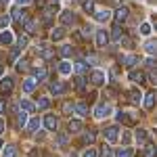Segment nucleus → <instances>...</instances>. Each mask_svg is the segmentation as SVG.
I'll return each mask as SVG.
<instances>
[{
	"label": "nucleus",
	"instance_id": "13d9d810",
	"mask_svg": "<svg viewBox=\"0 0 157 157\" xmlns=\"http://www.w3.org/2000/svg\"><path fill=\"white\" fill-rule=\"evenodd\" d=\"M52 2H57V0H52Z\"/></svg>",
	"mask_w": 157,
	"mask_h": 157
},
{
	"label": "nucleus",
	"instance_id": "c03bdc74",
	"mask_svg": "<svg viewBox=\"0 0 157 157\" xmlns=\"http://www.w3.org/2000/svg\"><path fill=\"white\" fill-rule=\"evenodd\" d=\"M90 34H92V27H90V25H84V29H82V36L90 38Z\"/></svg>",
	"mask_w": 157,
	"mask_h": 157
},
{
	"label": "nucleus",
	"instance_id": "4468645a",
	"mask_svg": "<svg viewBox=\"0 0 157 157\" xmlns=\"http://www.w3.org/2000/svg\"><path fill=\"white\" fill-rule=\"evenodd\" d=\"M130 80H132V82H138V84H143V82H145V73H143V71H130Z\"/></svg>",
	"mask_w": 157,
	"mask_h": 157
},
{
	"label": "nucleus",
	"instance_id": "a18cd8bd",
	"mask_svg": "<svg viewBox=\"0 0 157 157\" xmlns=\"http://www.w3.org/2000/svg\"><path fill=\"white\" fill-rule=\"evenodd\" d=\"M25 44H27V36H19V46L17 48H25Z\"/></svg>",
	"mask_w": 157,
	"mask_h": 157
},
{
	"label": "nucleus",
	"instance_id": "7ed1b4c3",
	"mask_svg": "<svg viewBox=\"0 0 157 157\" xmlns=\"http://www.w3.org/2000/svg\"><path fill=\"white\" fill-rule=\"evenodd\" d=\"M13 19H15L17 23H25V21H27V13L19 6V9H15V11H13Z\"/></svg>",
	"mask_w": 157,
	"mask_h": 157
},
{
	"label": "nucleus",
	"instance_id": "f03ea898",
	"mask_svg": "<svg viewBox=\"0 0 157 157\" xmlns=\"http://www.w3.org/2000/svg\"><path fill=\"white\" fill-rule=\"evenodd\" d=\"M11 90H13V80L11 78H2L0 80V92L2 94H9Z\"/></svg>",
	"mask_w": 157,
	"mask_h": 157
},
{
	"label": "nucleus",
	"instance_id": "09e8293b",
	"mask_svg": "<svg viewBox=\"0 0 157 157\" xmlns=\"http://www.w3.org/2000/svg\"><path fill=\"white\" fill-rule=\"evenodd\" d=\"M136 138H138V140H140V143H143V140H145V138H147L145 130H138V132H136Z\"/></svg>",
	"mask_w": 157,
	"mask_h": 157
},
{
	"label": "nucleus",
	"instance_id": "a878e982",
	"mask_svg": "<svg viewBox=\"0 0 157 157\" xmlns=\"http://www.w3.org/2000/svg\"><path fill=\"white\" fill-rule=\"evenodd\" d=\"M0 42H2V44H11L13 42L11 32H2V34H0Z\"/></svg>",
	"mask_w": 157,
	"mask_h": 157
},
{
	"label": "nucleus",
	"instance_id": "473e14b6",
	"mask_svg": "<svg viewBox=\"0 0 157 157\" xmlns=\"http://www.w3.org/2000/svg\"><path fill=\"white\" fill-rule=\"evenodd\" d=\"M63 36H65V32H63V29H52V34H50L52 40H61Z\"/></svg>",
	"mask_w": 157,
	"mask_h": 157
},
{
	"label": "nucleus",
	"instance_id": "ddd939ff",
	"mask_svg": "<svg viewBox=\"0 0 157 157\" xmlns=\"http://www.w3.org/2000/svg\"><path fill=\"white\" fill-rule=\"evenodd\" d=\"M92 13H94V17H97L98 21H107L109 17H111V13L107 9H98V11H92Z\"/></svg>",
	"mask_w": 157,
	"mask_h": 157
},
{
	"label": "nucleus",
	"instance_id": "e433bc0d",
	"mask_svg": "<svg viewBox=\"0 0 157 157\" xmlns=\"http://www.w3.org/2000/svg\"><path fill=\"white\" fill-rule=\"evenodd\" d=\"M120 42H121V46H132V38H128V36H121Z\"/></svg>",
	"mask_w": 157,
	"mask_h": 157
},
{
	"label": "nucleus",
	"instance_id": "20e7f679",
	"mask_svg": "<svg viewBox=\"0 0 157 157\" xmlns=\"http://www.w3.org/2000/svg\"><path fill=\"white\" fill-rule=\"evenodd\" d=\"M105 138H107L109 143H115V140H117V126H109V128H105Z\"/></svg>",
	"mask_w": 157,
	"mask_h": 157
},
{
	"label": "nucleus",
	"instance_id": "b1692460",
	"mask_svg": "<svg viewBox=\"0 0 157 157\" xmlns=\"http://www.w3.org/2000/svg\"><path fill=\"white\" fill-rule=\"evenodd\" d=\"M113 157H132V149H130V147H124V149H120Z\"/></svg>",
	"mask_w": 157,
	"mask_h": 157
},
{
	"label": "nucleus",
	"instance_id": "c756f323",
	"mask_svg": "<svg viewBox=\"0 0 157 157\" xmlns=\"http://www.w3.org/2000/svg\"><path fill=\"white\" fill-rule=\"evenodd\" d=\"M21 109L23 111H36V105L29 103V101H21Z\"/></svg>",
	"mask_w": 157,
	"mask_h": 157
},
{
	"label": "nucleus",
	"instance_id": "cd10ccee",
	"mask_svg": "<svg viewBox=\"0 0 157 157\" xmlns=\"http://www.w3.org/2000/svg\"><path fill=\"white\" fill-rule=\"evenodd\" d=\"M17 124H19V128H23L25 124H27V113H25V111H21V113L17 115Z\"/></svg>",
	"mask_w": 157,
	"mask_h": 157
},
{
	"label": "nucleus",
	"instance_id": "39448f33",
	"mask_svg": "<svg viewBox=\"0 0 157 157\" xmlns=\"http://www.w3.org/2000/svg\"><path fill=\"white\" fill-rule=\"evenodd\" d=\"M90 80H92V82H94L97 86H103V84H105V80H107V75H105L103 71H98V69H97V71H92Z\"/></svg>",
	"mask_w": 157,
	"mask_h": 157
},
{
	"label": "nucleus",
	"instance_id": "79ce46f5",
	"mask_svg": "<svg viewBox=\"0 0 157 157\" xmlns=\"http://www.w3.org/2000/svg\"><path fill=\"white\" fill-rule=\"evenodd\" d=\"M121 36H124V34H121V29H120V27H115V29H113V40H115V42H120Z\"/></svg>",
	"mask_w": 157,
	"mask_h": 157
},
{
	"label": "nucleus",
	"instance_id": "2eb2a0df",
	"mask_svg": "<svg viewBox=\"0 0 157 157\" xmlns=\"http://www.w3.org/2000/svg\"><path fill=\"white\" fill-rule=\"evenodd\" d=\"M57 11H59V9H57V4H55V6H48V9H44V21L48 23L50 19H52V15H55Z\"/></svg>",
	"mask_w": 157,
	"mask_h": 157
},
{
	"label": "nucleus",
	"instance_id": "dca6fc26",
	"mask_svg": "<svg viewBox=\"0 0 157 157\" xmlns=\"http://www.w3.org/2000/svg\"><path fill=\"white\" fill-rule=\"evenodd\" d=\"M34 75H36L34 80L40 82V80H44V78H46V69H44V67H34Z\"/></svg>",
	"mask_w": 157,
	"mask_h": 157
},
{
	"label": "nucleus",
	"instance_id": "864d4df0",
	"mask_svg": "<svg viewBox=\"0 0 157 157\" xmlns=\"http://www.w3.org/2000/svg\"><path fill=\"white\" fill-rule=\"evenodd\" d=\"M4 109H6V105H4V101H0V113H2Z\"/></svg>",
	"mask_w": 157,
	"mask_h": 157
},
{
	"label": "nucleus",
	"instance_id": "423d86ee",
	"mask_svg": "<svg viewBox=\"0 0 157 157\" xmlns=\"http://www.w3.org/2000/svg\"><path fill=\"white\" fill-rule=\"evenodd\" d=\"M109 113H111V107H109V105H98V107L94 109V115H97V117H107Z\"/></svg>",
	"mask_w": 157,
	"mask_h": 157
},
{
	"label": "nucleus",
	"instance_id": "c85d7f7f",
	"mask_svg": "<svg viewBox=\"0 0 157 157\" xmlns=\"http://www.w3.org/2000/svg\"><path fill=\"white\" fill-rule=\"evenodd\" d=\"M71 52H73V48H71V46H67V44H65V46H61V48H59V55H61V57H69Z\"/></svg>",
	"mask_w": 157,
	"mask_h": 157
},
{
	"label": "nucleus",
	"instance_id": "393cba45",
	"mask_svg": "<svg viewBox=\"0 0 157 157\" xmlns=\"http://www.w3.org/2000/svg\"><path fill=\"white\" fill-rule=\"evenodd\" d=\"M59 71H61V73H65V75H67V73H71V63L63 61V63L59 65Z\"/></svg>",
	"mask_w": 157,
	"mask_h": 157
},
{
	"label": "nucleus",
	"instance_id": "412c9836",
	"mask_svg": "<svg viewBox=\"0 0 157 157\" xmlns=\"http://www.w3.org/2000/svg\"><path fill=\"white\" fill-rule=\"evenodd\" d=\"M2 157H17V147H4V153H2Z\"/></svg>",
	"mask_w": 157,
	"mask_h": 157
},
{
	"label": "nucleus",
	"instance_id": "aec40b11",
	"mask_svg": "<svg viewBox=\"0 0 157 157\" xmlns=\"http://www.w3.org/2000/svg\"><path fill=\"white\" fill-rule=\"evenodd\" d=\"M25 126H27V130H29V132H36L38 128H40V120H38V117H34V120L27 121Z\"/></svg>",
	"mask_w": 157,
	"mask_h": 157
},
{
	"label": "nucleus",
	"instance_id": "ea45409f",
	"mask_svg": "<svg viewBox=\"0 0 157 157\" xmlns=\"http://www.w3.org/2000/svg\"><path fill=\"white\" fill-rule=\"evenodd\" d=\"M6 25H9V17L6 15H0V29H4Z\"/></svg>",
	"mask_w": 157,
	"mask_h": 157
},
{
	"label": "nucleus",
	"instance_id": "5701e85b",
	"mask_svg": "<svg viewBox=\"0 0 157 157\" xmlns=\"http://www.w3.org/2000/svg\"><path fill=\"white\" fill-rule=\"evenodd\" d=\"M25 32L27 34H36V21L34 19H27L25 21Z\"/></svg>",
	"mask_w": 157,
	"mask_h": 157
},
{
	"label": "nucleus",
	"instance_id": "3c124183",
	"mask_svg": "<svg viewBox=\"0 0 157 157\" xmlns=\"http://www.w3.org/2000/svg\"><path fill=\"white\" fill-rule=\"evenodd\" d=\"M29 2H32V0H17V4H19V6H25V4H29Z\"/></svg>",
	"mask_w": 157,
	"mask_h": 157
},
{
	"label": "nucleus",
	"instance_id": "72a5a7b5",
	"mask_svg": "<svg viewBox=\"0 0 157 157\" xmlns=\"http://www.w3.org/2000/svg\"><path fill=\"white\" fill-rule=\"evenodd\" d=\"M130 101L132 103H140V92L138 90H130Z\"/></svg>",
	"mask_w": 157,
	"mask_h": 157
},
{
	"label": "nucleus",
	"instance_id": "58836bf2",
	"mask_svg": "<svg viewBox=\"0 0 157 157\" xmlns=\"http://www.w3.org/2000/svg\"><path fill=\"white\" fill-rule=\"evenodd\" d=\"M140 34L149 36V34H151V25H149V23H143V25H140Z\"/></svg>",
	"mask_w": 157,
	"mask_h": 157
},
{
	"label": "nucleus",
	"instance_id": "bf43d9fd",
	"mask_svg": "<svg viewBox=\"0 0 157 157\" xmlns=\"http://www.w3.org/2000/svg\"><path fill=\"white\" fill-rule=\"evenodd\" d=\"M0 147H2V143H0Z\"/></svg>",
	"mask_w": 157,
	"mask_h": 157
},
{
	"label": "nucleus",
	"instance_id": "7c9ffc66",
	"mask_svg": "<svg viewBox=\"0 0 157 157\" xmlns=\"http://www.w3.org/2000/svg\"><path fill=\"white\" fill-rule=\"evenodd\" d=\"M48 105H50V103H48V98H44V97H42V98H38V103H36V109H46Z\"/></svg>",
	"mask_w": 157,
	"mask_h": 157
},
{
	"label": "nucleus",
	"instance_id": "37998d69",
	"mask_svg": "<svg viewBox=\"0 0 157 157\" xmlns=\"http://www.w3.org/2000/svg\"><path fill=\"white\" fill-rule=\"evenodd\" d=\"M75 86H78L80 90H84V78H82V75H78V78H75Z\"/></svg>",
	"mask_w": 157,
	"mask_h": 157
},
{
	"label": "nucleus",
	"instance_id": "9d476101",
	"mask_svg": "<svg viewBox=\"0 0 157 157\" xmlns=\"http://www.w3.org/2000/svg\"><path fill=\"white\" fill-rule=\"evenodd\" d=\"M126 17H128V9L126 6H121L115 11V23H121V21H126Z\"/></svg>",
	"mask_w": 157,
	"mask_h": 157
},
{
	"label": "nucleus",
	"instance_id": "603ef678",
	"mask_svg": "<svg viewBox=\"0 0 157 157\" xmlns=\"http://www.w3.org/2000/svg\"><path fill=\"white\" fill-rule=\"evenodd\" d=\"M4 128H6V124H4V120H0V134L4 132Z\"/></svg>",
	"mask_w": 157,
	"mask_h": 157
},
{
	"label": "nucleus",
	"instance_id": "49530a36",
	"mask_svg": "<svg viewBox=\"0 0 157 157\" xmlns=\"http://www.w3.org/2000/svg\"><path fill=\"white\" fill-rule=\"evenodd\" d=\"M75 69H78V71H86V63H84V61H78Z\"/></svg>",
	"mask_w": 157,
	"mask_h": 157
},
{
	"label": "nucleus",
	"instance_id": "de8ad7c7",
	"mask_svg": "<svg viewBox=\"0 0 157 157\" xmlns=\"http://www.w3.org/2000/svg\"><path fill=\"white\" fill-rule=\"evenodd\" d=\"M84 140H86V143H94V132H88L84 136Z\"/></svg>",
	"mask_w": 157,
	"mask_h": 157
},
{
	"label": "nucleus",
	"instance_id": "a211bd4d",
	"mask_svg": "<svg viewBox=\"0 0 157 157\" xmlns=\"http://www.w3.org/2000/svg\"><path fill=\"white\" fill-rule=\"evenodd\" d=\"M73 111L80 113V115H88V105L86 103H78V105H73Z\"/></svg>",
	"mask_w": 157,
	"mask_h": 157
},
{
	"label": "nucleus",
	"instance_id": "a19ab883",
	"mask_svg": "<svg viewBox=\"0 0 157 157\" xmlns=\"http://www.w3.org/2000/svg\"><path fill=\"white\" fill-rule=\"evenodd\" d=\"M57 143H59L61 147H65L67 145V136H65V134H59V136H57Z\"/></svg>",
	"mask_w": 157,
	"mask_h": 157
},
{
	"label": "nucleus",
	"instance_id": "6ab92c4d",
	"mask_svg": "<svg viewBox=\"0 0 157 157\" xmlns=\"http://www.w3.org/2000/svg\"><path fill=\"white\" fill-rule=\"evenodd\" d=\"M36 84H38L36 80H34V78H29V80H25V82H23V90H25V92H32V90L36 88Z\"/></svg>",
	"mask_w": 157,
	"mask_h": 157
},
{
	"label": "nucleus",
	"instance_id": "4d7b16f0",
	"mask_svg": "<svg viewBox=\"0 0 157 157\" xmlns=\"http://www.w3.org/2000/svg\"><path fill=\"white\" fill-rule=\"evenodd\" d=\"M0 73H2V65H0Z\"/></svg>",
	"mask_w": 157,
	"mask_h": 157
},
{
	"label": "nucleus",
	"instance_id": "2f4dec72",
	"mask_svg": "<svg viewBox=\"0 0 157 157\" xmlns=\"http://www.w3.org/2000/svg\"><path fill=\"white\" fill-rule=\"evenodd\" d=\"M84 11L86 13H92V11H94V0H84Z\"/></svg>",
	"mask_w": 157,
	"mask_h": 157
},
{
	"label": "nucleus",
	"instance_id": "f3484780",
	"mask_svg": "<svg viewBox=\"0 0 157 157\" xmlns=\"http://www.w3.org/2000/svg\"><path fill=\"white\" fill-rule=\"evenodd\" d=\"M153 105H155V92H147L145 94V107L151 109Z\"/></svg>",
	"mask_w": 157,
	"mask_h": 157
},
{
	"label": "nucleus",
	"instance_id": "f704fd0d",
	"mask_svg": "<svg viewBox=\"0 0 157 157\" xmlns=\"http://www.w3.org/2000/svg\"><path fill=\"white\" fill-rule=\"evenodd\" d=\"M145 157H155V147L153 145H149L145 149Z\"/></svg>",
	"mask_w": 157,
	"mask_h": 157
},
{
	"label": "nucleus",
	"instance_id": "f8f14e48",
	"mask_svg": "<svg viewBox=\"0 0 157 157\" xmlns=\"http://www.w3.org/2000/svg\"><path fill=\"white\" fill-rule=\"evenodd\" d=\"M44 126H46V130H57V117L55 115H46L44 117Z\"/></svg>",
	"mask_w": 157,
	"mask_h": 157
},
{
	"label": "nucleus",
	"instance_id": "6e6552de",
	"mask_svg": "<svg viewBox=\"0 0 157 157\" xmlns=\"http://www.w3.org/2000/svg\"><path fill=\"white\" fill-rule=\"evenodd\" d=\"M36 52L40 55V57H44V59H50V57H52V50H50L46 44H40V46L36 48Z\"/></svg>",
	"mask_w": 157,
	"mask_h": 157
},
{
	"label": "nucleus",
	"instance_id": "8fccbe9b",
	"mask_svg": "<svg viewBox=\"0 0 157 157\" xmlns=\"http://www.w3.org/2000/svg\"><path fill=\"white\" fill-rule=\"evenodd\" d=\"M82 157H97V151H94V149H88V151H86Z\"/></svg>",
	"mask_w": 157,
	"mask_h": 157
},
{
	"label": "nucleus",
	"instance_id": "f257e3e1",
	"mask_svg": "<svg viewBox=\"0 0 157 157\" xmlns=\"http://www.w3.org/2000/svg\"><path fill=\"white\" fill-rule=\"evenodd\" d=\"M107 42H109L107 32H105V29H98V32H97V46L105 48V46H107Z\"/></svg>",
	"mask_w": 157,
	"mask_h": 157
},
{
	"label": "nucleus",
	"instance_id": "0eeeda50",
	"mask_svg": "<svg viewBox=\"0 0 157 157\" xmlns=\"http://www.w3.org/2000/svg\"><path fill=\"white\" fill-rule=\"evenodd\" d=\"M73 21H75L73 13H69V11H63V13H61V23H63V25H71Z\"/></svg>",
	"mask_w": 157,
	"mask_h": 157
},
{
	"label": "nucleus",
	"instance_id": "5fc2aeb1",
	"mask_svg": "<svg viewBox=\"0 0 157 157\" xmlns=\"http://www.w3.org/2000/svg\"><path fill=\"white\" fill-rule=\"evenodd\" d=\"M32 157H42V155H40V151H32Z\"/></svg>",
	"mask_w": 157,
	"mask_h": 157
},
{
	"label": "nucleus",
	"instance_id": "bb28decb",
	"mask_svg": "<svg viewBox=\"0 0 157 157\" xmlns=\"http://www.w3.org/2000/svg\"><path fill=\"white\" fill-rule=\"evenodd\" d=\"M145 48H147V52H149V55H153V52L157 50V42H155V40H149V42L145 44Z\"/></svg>",
	"mask_w": 157,
	"mask_h": 157
},
{
	"label": "nucleus",
	"instance_id": "4c0bfd02",
	"mask_svg": "<svg viewBox=\"0 0 157 157\" xmlns=\"http://www.w3.org/2000/svg\"><path fill=\"white\" fill-rule=\"evenodd\" d=\"M17 69H19V71H27V69H29L27 61H19V63H17Z\"/></svg>",
	"mask_w": 157,
	"mask_h": 157
},
{
	"label": "nucleus",
	"instance_id": "4be33fe9",
	"mask_svg": "<svg viewBox=\"0 0 157 157\" xmlns=\"http://www.w3.org/2000/svg\"><path fill=\"white\" fill-rule=\"evenodd\" d=\"M82 130V121L80 120H71L69 121V132H80Z\"/></svg>",
	"mask_w": 157,
	"mask_h": 157
},
{
	"label": "nucleus",
	"instance_id": "9b49d317",
	"mask_svg": "<svg viewBox=\"0 0 157 157\" xmlns=\"http://www.w3.org/2000/svg\"><path fill=\"white\" fill-rule=\"evenodd\" d=\"M50 92H52V94H63V92H65V84H63V82H52V84H50Z\"/></svg>",
	"mask_w": 157,
	"mask_h": 157
},
{
	"label": "nucleus",
	"instance_id": "6e6d98bb",
	"mask_svg": "<svg viewBox=\"0 0 157 157\" xmlns=\"http://www.w3.org/2000/svg\"><path fill=\"white\" fill-rule=\"evenodd\" d=\"M0 2H2V4H6V2H9V0H0Z\"/></svg>",
	"mask_w": 157,
	"mask_h": 157
},
{
	"label": "nucleus",
	"instance_id": "c9c22d12",
	"mask_svg": "<svg viewBox=\"0 0 157 157\" xmlns=\"http://www.w3.org/2000/svg\"><path fill=\"white\" fill-rule=\"evenodd\" d=\"M101 157H113V151H111V147H103V151H101Z\"/></svg>",
	"mask_w": 157,
	"mask_h": 157
},
{
	"label": "nucleus",
	"instance_id": "1a4fd4ad",
	"mask_svg": "<svg viewBox=\"0 0 157 157\" xmlns=\"http://www.w3.org/2000/svg\"><path fill=\"white\" fill-rule=\"evenodd\" d=\"M121 61H124V65H126V67H134L136 63H140L136 55H126V57H121Z\"/></svg>",
	"mask_w": 157,
	"mask_h": 157
}]
</instances>
